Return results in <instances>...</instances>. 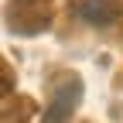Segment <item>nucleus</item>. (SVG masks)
I'll list each match as a JSON object with an SVG mask.
<instances>
[{"mask_svg":"<svg viewBox=\"0 0 123 123\" xmlns=\"http://www.w3.org/2000/svg\"><path fill=\"white\" fill-rule=\"evenodd\" d=\"M82 96V86L79 79H62L51 92V103H48V110H44V123H68L72 113H75V103H79Z\"/></svg>","mask_w":123,"mask_h":123,"instance_id":"obj_1","label":"nucleus"},{"mask_svg":"<svg viewBox=\"0 0 123 123\" xmlns=\"http://www.w3.org/2000/svg\"><path fill=\"white\" fill-rule=\"evenodd\" d=\"M116 4L113 0H79L75 4V17L92 24V27H106V24H113L116 21Z\"/></svg>","mask_w":123,"mask_h":123,"instance_id":"obj_2","label":"nucleus"}]
</instances>
